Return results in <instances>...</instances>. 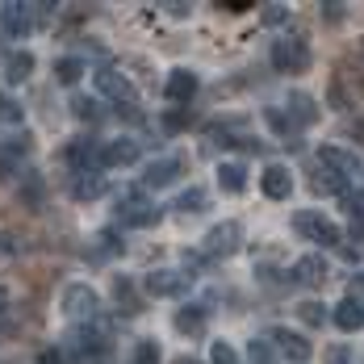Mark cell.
Returning a JSON list of instances; mask_svg holds the SVG:
<instances>
[{
    "instance_id": "1",
    "label": "cell",
    "mask_w": 364,
    "mask_h": 364,
    "mask_svg": "<svg viewBox=\"0 0 364 364\" xmlns=\"http://www.w3.org/2000/svg\"><path fill=\"white\" fill-rule=\"evenodd\" d=\"M164 218V210L155 205V201H146L143 188H126V193H117V222L122 226H130V230H146V226H159Z\"/></svg>"
},
{
    "instance_id": "2",
    "label": "cell",
    "mask_w": 364,
    "mask_h": 364,
    "mask_svg": "<svg viewBox=\"0 0 364 364\" xmlns=\"http://www.w3.org/2000/svg\"><path fill=\"white\" fill-rule=\"evenodd\" d=\"M293 230H297L301 239H310V243H323V247H339V243H343L339 222L327 218L323 210H297V214H293Z\"/></svg>"
},
{
    "instance_id": "3",
    "label": "cell",
    "mask_w": 364,
    "mask_h": 364,
    "mask_svg": "<svg viewBox=\"0 0 364 364\" xmlns=\"http://www.w3.org/2000/svg\"><path fill=\"white\" fill-rule=\"evenodd\" d=\"M272 68L281 75H301L306 68H310V42L297 34H285L281 42H272Z\"/></svg>"
},
{
    "instance_id": "4",
    "label": "cell",
    "mask_w": 364,
    "mask_h": 364,
    "mask_svg": "<svg viewBox=\"0 0 364 364\" xmlns=\"http://www.w3.org/2000/svg\"><path fill=\"white\" fill-rule=\"evenodd\" d=\"M239 247H243V226H239L235 218L210 226V230H205V239H201V252L210 255V259H230Z\"/></svg>"
},
{
    "instance_id": "5",
    "label": "cell",
    "mask_w": 364,
    "mask_h": 364,
    "mask_svg": "<svg viewBox=\"0 0 364 364\" xmlns=\"http://www.w3.org/2000/svg\"><path fill=\"white\" fill-rule=\"evenodd\" d=\"M184 172H188V164L181 155H159L143 168V188H168L172 181H181Z\"/></svg>"
},
{
    "instance_id": "6",
    "label": "cell",
    "mask_w": 364,
    "mask_h": 364,
    "mask_svg": "<svg viewBox=\"0 0 364 364\" xmlns=\"http://www.w3.org/2000/svg\"><path fill=\"white\" fill-rule=\"evenodd\" d=\"M268 343H272V348H281V356H285L289 364H310V360H314V343H310L306 335L289 331V327H277L272 335H268Z\"/></svg>"
},
{
    "instance_id": "7",
    "label": "cell",
    "mask_w": 364,
    "mask_h": 364,
    "mask_svg": "<svg viewBox=\"0 0 364 364\" xmlns=\"http://www.w3.org/2000/svg\"><path fill=\"white\" fill-rule=\"evenodd\" d=\"M188 285H193V277L176 272V268H155V272H146V281H143V289L151 297H181Z\"/></svg>"
},
{
    "instance_id": "8",
    "label": "cell",
    "mask_w": 364,
    "mask_h": 364,
    "mask_svg": "<svg viewBox=\"0 0 364 364\" xmlns=\"http://www.w3.org/2000/svg\"><path fill=\"white\" fill-rule=\"evenodd\" d=\"M97 310H101V297L92 285H68L63 289V314H72V318H97Z\"/></svg>"
},
{
    "instance_id": "9",
    "label": "cell",
    "mask_w": 364,
    "mask_h": 364,
    "mask_svg": "<svg viewBox=\"0 0 364 364\" xmlns=\"http://www.w3.org/2000/svg\"><path fill=\"white\" fill-rule=\"evenodd\" d=\"M327 277H331V268H327V259H323L318 252L301 255V259L293 264V281H297V285H306V289H323V285H327Z\"/></svg>"
},
{
    "instance_id": "10",
    "label": "cell",
    "mask_w": 364,
    "mask_h": 364,
    "mask_svg": "<svg viewBox=\"0 0 364 364\" xmlns=\"http://www.w3.org/2000/svg\"><path fill=\"white\" fill-rule=\"evenodd\" d=\"M139 155H143V146L134 139H113V143H101V168H130V164H139Z\"/></svg>"
},
{
    "instance_id": "11",
    "label": "cell",
    "mask_w": 364,
    "mask_h": 364,
    "mask_svg": "<svg viewBox=\"0 0 364 364\" xmlns=\"http://www.w3.org/2000/svg\"><path fill=\"white\" fill-rule=\"evenodd\" d=\"M318 164H323V168H331V172H339L343 181H348V176H360V159H356L352 151L335 146V143L318 146Z\"/></svg>"
},
{
    "instance_id": "12",
    "label": "cell",
    "mask_w": 364,
    "mask_h": 364,
    "mask_svg": "<svg viewBox=\"0 0 364 364\" xmlns=\"http://www.w3.org/2000/svg\"><path fill=\"white\" fill-rule=\"evenodd\" d=\"M164 97H168L172 105H188V101L197 97V75L188 72V68L168 72V80H164Z\"/></svg>"
},
{
    "instance_id": "13",
    "label": "cell",
    "mask_w": 364,
    "mask_h": 364,
    "mask_svg": "<svg viewBox=\"0 0 364 364\" xmlns=\"http://www.w3.org/2000/svg\"><path fill=\"white\" fill-rule=\"evenodd\" d=\"M63 159L72 164L75 172H88V168L101 172V143H92V139H72L68 151H63Z\"/></svg>"
},
{
    "instance_id": "14",
    "label": "cell",
    "mask_w": 364,
    "mask_h": 364,
    "mask_svg": "<svg viewBox=\"0 0 364 364\" xmlns=\"http://www.w3.org/2000/svg\"><path fill=\"white\" fill-rule=\"evenodd\" d=\"M0 26H4V34L26 38L34 30V4H0Z\"/></svg>"
},
{
    "instance_id": "15",
    "label": "cell",
    "mask_w": 364,
    "mask_h": 364,
    "mask_svg": "<svg viewBox=\"0 0 364 364\" xmlns=\"http://www.w3.org/2000/svg\"><path fill=\"white\" fill-rule=\"evenodd\" d=\"M259 188H264V197H272V201H285L293 193V176L285 164H268L264 168V176H259Z\"/></svg>"
},
{
    "instance_id": "16",
    "label": "cell",
    "mask_w": 364,
    "mask_h": 364,
    "mask_svg": "<svg viewBox=\"0 0 364 364\" xmlns=\"http://www.w3.org/2000/svg\"><path fill=\"white\" fill-rule=\"evenodd\" d=\"M97 88H101L105 97L117 101V109H122V101H126V105H134V88H130V80H126L122 72H113V68L97 72Z\"/></svg>"
},
{
    "instance_id": "17",
    "label": "cell",
    "mask_w": 364,
    "mask_h": 364,
    "mask_svg": "<svg viewBox=\"0 0 364 364\" xmlns=\"http://www.w3.org/2000/svg\"><path fill=\"white\" fill-rule=\"evenodd\" d=\"M331 323L343 331V335H356V331H364V301H352V297H343V301L335 306Z\"/></svg>"
},
{
    "instance_id": "18",
    "label": "cell",
    "mask_w": 364,
    "mask_h": 364,
    "mask_svg": "<svg viewBox=\"0 0 364 364\" xmlns=\"http://www.w3.org/2000/svg\"><path fill=\"white\" fill-rule=\"evenodd\" d=\"M101 193H105V176H101L97 168L75 172V181H72V197H75V201H97Z\"/></svg>"
},
{
    "instance_id": "19",
    "label": "cell",
    "mask_w": 364,
    "mask_h": 364,
    "mask_svg": "<svg viewBox=\"0 0 364 364\" xmlns=\"http://www.w3.org/2000/svg\"><path fill=\"white\" fill-rule=\"evenodd\" d=\"M289 126L297 130V126H314L318 122V105H314V97H306V92H293L289 97Z\"/></svg>"
},
{
    "instance_id": "20",
    "label": "cell",
    "mask_w": 364,
    "mask_h": 364,
    "mask_svg": "<svg viewBox=\"0 0 364 364\" xmlns=\"http://www.w3.org/2000/svg\"><path fill=\"white\" fill-rule=\"evenodd\" d=\"M218 188L230 193V197H239L247 188V168L243 164H218Z\"/></svg>"
},
{
    "instance_id": "21",
    "label": "cell",
    "mask_w": 364,
    "mask_h": 364,
    "mask_svg": "<svg viewBox=\"0 0 364 364\" xmlns=\"http://www.w3.org/2000/svg\"><path fill=\"white\" fill-rule=\"evenodd\" d=\"M172 327L181 331V335H201L205 331V306H181L176 318H172Z\"/></svg>"
},
{
    "instance_id": "22",
    "label": "cell",
    "mask_w": 364,
    "mask_h": 364,
    "mask_svg": "<svg viewBox=\"0 0 364 364\" xmlns=\"http://www.w3.org/2000/svg\"><path fill=\"white\" fill-rule=\"evenodd\" d=\"M30 72H34V55H30V50H13V55L4 59V80H9V84L30 80Z\"/></svg>"
},
{
    "instance_id": "23",
    "label": "cell",
    "mask_w": 364,
    "mask_h": 364,
    "mask_svg": "<svg viewBox=\"0 0 364 364\" xmlns=\"http://www.w3.org/2000/svg\"><path fill=\"white\" fill-rule=\"evenodd\" d=\"M314 193H339V197H348V181L339 176V172H331L318 164V172H314Z\"/></svg>"
},
{
    "instance_id": "24",
    "label": "cell",
    "mask_w": 364,
    "mask_h": 364,
    "mask_svg": "<svg viewBox=\"0 0 364 364\" xmlns=\"http://www.w3.org/2000/svg\"><path fill=\"white\" fill-rule=\"evenodd\" d=\"M205 205H210V193H205V188H197V184H193V188H184L181 197H176V210H181V214H201Z\"/></svg>"
},
{
    "instance_id": "25",
    "label": "cell",
    "mask_w": 364,
    "mask_h": 364,
    "mask_svg": "<svg viewBox=\"0 0 364 364\" xmlns=\"http://www.w3.org/2000/svg\"><path fill=\"white\" fill-rule=\"evenodd\" d=\"M80 75H88V68H84V59H75V55H68V59L55 63V80H59V84H80Z\"/></svg>"
},
{
    "instance_id": "26",
    "label": "cell",
    "mask_w": 364,
    "mask_h": 364,
    "mask_svg": "<svg viewBox=\"0 0 364 364\" xmlns=\"http://www.w3.org/2000/svg\"><path fill=\"white\" fill-rule=\"evenodd\" d=\"M122 252V243H117V230H101L97 239H92V259H109V255Z\"/></svg>"
},
{
    "instance_id": "27",
    "label": "cell",
    "mask_w": 364,
    "mask_h": 364,
    "mask_svg": "<svg viewBox=\"0 0 364 364\" xmlns=\"http://www.w3.org/2000/svg\"><path fill=\"white\" fill-rule=\"evenodd\" d=\"M297 318H301L306 327H323L331 314H327V306H323V301H301V306H297Z\"/></svg>"
},
{
    "instance_id": "28",
    "label": "cell",
    "mask_w": 364,
    "mask_h": 364,
    "mask_svg": "<svg viewBox=\"0 0 364 364\" xmlns=\"http://www.w3.org/2000/svg\"><path fill=\"white\" fill-rule=\"evenodd\" d=\"M113 297H117V306H126V314H139V310H143V301L134 297V285L122 281V277H117V285H113Z\"/></svg>"
},
{
    "instance_id": "29",
    "label": "cell",
    "mask_w": 364,
    "mask_h": 364,
    "mask_svg": "<svg viewBox=\"0 0 364 364\" xmlns=\"http://www.w3.org/2000/svg\"><path fill=\"white\" fill-rule=\"evenodd\" d=\"M130 364H159V343L155 339H139L134 352H130Z\"/></svg>"
},
{
    "instance_id": "30",
    "label": "cell",
    "mask_w": 364,
    "mask_h": 364,
    "mask_svg": "<svg viewBox=\"0 0 364 364\" xmlns=\"http://www.w3.org/2000/svg\"><path fill=\"white\" fill-rule=\"evenodd\" d=\"M348 214H352V235H364V188L348 193Z\"/></svg>"
},
{
    "instance_id": "31",
    "label": "cell",
    "mask_w": 364,
    "mask_h": 364,
    "mask_svg": "<svg viewBox=\"0 0 364 364\" xmlns=\"http://www.w3.org/2000/svg\"><path fill=\"white\" fill-rule=\"evenodd\" d=\"M247 360L252 364H277V352H272L268 339H252V343H247Z\"/></svg>"
},
{
    "instance_id": "32",
    "label": "cell",
    "mask_w": 364,
    "mask_h": 364,
    "mask_svg": "<svg viewBox=\"0 0 364 364\" xmlns=\"http://www.w3.org/2000/svg\"><path fill=\"white\" fill-rule=\"evenodd\" d=\"M0 126H21V105L0 92Z\"/></svg>"
},
{
    "instance_id": "33",
    "label": "cell",
    "mask_w": 364,
    "mask_h": 364,
    "mask_svg": "<svg viewBox=\"0 0 364 364\" xmlns=\"http://www.w3.org/2000/svg\"><path fill=\"white\" fill-rule=\"evenodd\" d=\"M210 360H214V364H243V360H239V352H235V348H230L226 339L210 343Z\"/></svg>"
},
{
    "instance_id": "34",
    "label": "cell",
    "mask_w": 364,
    "mask_h": 364,
    "mask_svg": "<svg viewBox=\"0 0 364 364\" xmlns=\"http://www.w3.org/2000/svg\"><path fill=\"white\" fill-rule=\"evenodd\" d=\"M72 113L80 117V122H97V117H101V105H97V101H88V97H75Z\"/></svg>"
},
{
    "instance_id": "35",
    "label": "cell",
    "mask_w": 364,
    "mask_h": 364,
    "mask_svg": "<svg viewBox=\"0 0 364 364\" xmlns=\"http://www.w3.org/2000/svg\"><path fill=\"white\" fill-rule=\"evenodd\" d=\"M323 364H352V348L348 343H331L323 352Z\"/></svg>"
},
{
    "instance_id": "36",
    "label": "cell",
    "mask_w": 364,
    "mask_h": 364,
    "mask_svg": "<svg viewBox=\"0 0 364 364\" xmlns=\"http://www.w3.org/2000/svg\"><path fill=\"white\" fill-rule=\"evenodd\" d=\"M72 364H109V352H92V348H75Z\"/></svg>"
},
{
    "instance_id": "37",
    "label": "cell",
    "mask_w": 364,
    "mask_h": 364,
    "mask_svg": "<svg viewBox=\"0 0 364 364\" xmlns=\"http://www.w3.org/2000/svg\"><path fill=\"white\" fill-rule=\"evenodd\" d=\"M289 17V9L285 4H264V26H281Z\"/></svg>"
},
{
    "instance_id": "38",
    "label": "cell",
    "mask_w": 364,
    "mask_h": 364,
    "mask_svg": "<svg viewBox=\"0 0 364 364\" xmlns=\"http://www.w3.org/2000/svg\"><path fill=\"white\" fill-rule=\"evenodd\" d=\"M38 364H72V360H68V352H59V348H42V352H38Z\"/></svg>"
},
{
    "instance_id": "39",
    "label": "cell",
    "mask_w": 364,
    "mask_h": 364,
    "mask_svg": "<svg viewBox=\"0 0 364 364\" xmlns=\"http://www.w3.org/2000/svg\"><path fill=\"white\" fill-rule=\"evenodd\" d=\"M188 122H193V113H164V126H168V130H184V126H188Z\"/></svg>"
},
{
    "instance_id": "40",
    "label": "cell",
    "mask_w": 364,
    "mask_h": 364,
    "mask_svg": "<svg viewBox=\"0 0 364 364\" xmlns=\"http://www.w3.org/2000/svg\"><path fill=\"white\" fill-rule=\"evenodd\" d=\"M222 13H247V9H255L252 0H218Z\"/></svg>"
},
{
    "instance_id": "41",
    "label": "cell",
    "mask_w": 364,
    "mask_h": 364,
    "mask_svg": "<svg viewBox=\"0 0 364 364\" xmlns=\"http://www.w3.org/2000/svg\"><path fill=\"white\" fill-rule=\"evenodd\" d=\"M323 9H327V17H331V21H339V17H343V9H348V4H339V0H327V4H323Z\"/></svg>"
},
{
    "instance_id": "42",
    "label": "cell",
    "mask_w": 364,
    "mask_h": 364,
    "mask_svg": "<svg viewBox=\"0 0 364 364\" xmlns=\"http://www.w3.org/2000/svg\"><path fill=\"white\" fill-rule=\"evenodd\" d=\"M348 297H352V301H364V272H360V281H352V289H348Z\"/></svg>"
},
{
    "instance_id": "43",
    "label": "cell",
    "mask_w": 364,
    "mask_h": 364,
    "mask_svg": "<svg viewBox=\"0 0 364 364\" xmlns=\"http://www.w3.org/2000/svg\"><path fill=\"white\" fill-rule=\"evenodd\" d=\"M164 9H168L172 17H188V4H164Z\"/></svg>"
},
{
    "instance_id": "44",
    "label": "cell",
    "mask_w": 364,
    "mask_h": 364,
    "mask_svg": "<svg viewBox=\"0 0 364 364\" xmlns=\"http://www.w3.org/2000/svg\"><path fill=\"white\" fill-rule=\"evenodd\" d=\"M4 310H9V293L0 289V314H4Z\"/></svg>"
},
{
    "instance_id": "45",
    "label": "cell",
    "mask_w": 364,
    "mask_h": 364,
    "mask_svg": "<svg viewBox=\"0 0 364 364\" xmlns=\"http://www.w3.org/2000/svg\"><path fill=\"white\" fill-rule=\"evenodd\" d=\"M172 364H201V360H193V356H176Z\"/></svg>"
}]
</instances>
